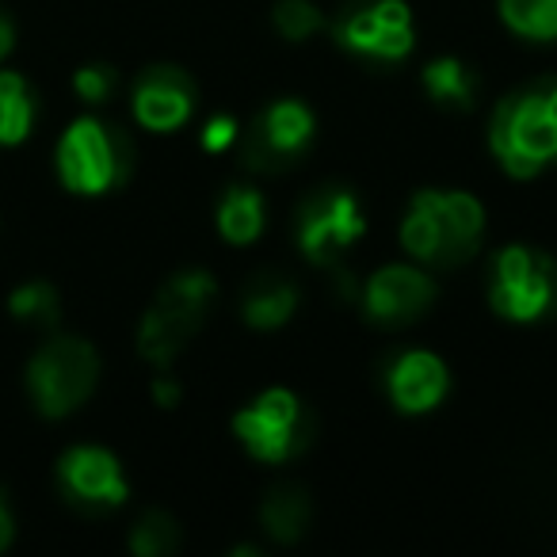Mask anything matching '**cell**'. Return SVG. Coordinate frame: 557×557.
Returning a JSON list of instances; mask_svg holds the SVG:
<instances>
[{"label":"cell","instance_id":"26","mask_svg":"<svg viewBox=\"0 0 557 557\" xmlns=\"http://www.w3.org/2000/svg\"><path fill=\"white\" fill-rule=\"evenodd\" d=\"M153 401L161 405V409H176L180 401H184V386L176 382V374H169V367H164L161 374L153 379Z\"/></svg>","mask_w":557,"mask_h":557},{"label":"cell","instance_id":"11","mask_svg":"<svg viewBox=\"0 0 557 557\" xmlns=\"http://www.w3.org/2000/svg\"><path fill=\"white\" fill-rule=\"evenodd\" d=\"M440 298V283L420 263H382L363 287H359V310L379 329H405L428 318Z\"/></svg>","mask_w":557,"mask_h":557},{"label":"cell","instance_id":"3","mask_svg":"<svg viewBox=\"0 0 557 557\" xmlns=\"http://www.w3.org/2000/svg\"><path fill=\"white\" fill-rule=\"evenodd\" d=\"M218 283L207 268H184L169 275L149 302L146 318L138 325V351L157 371L172 367L180 351L202 333L210 310H214Z\"/></svg>","mask_w":557,"mask_h":557},{"label":"cell","instance_id":"17","mask_svg":"<svg viewBox=\"0 0 557 557\" xmlns=\"http://www.w3.org/2000/svg\"><path fill=\"white\" fill-rule=\"evenodd\" d=\"M214 225L218 237L245 248L252 240H260L263 230H268V202H263V195L252 184H230L218 195Z\"/></svg>","mask_w":557,"mask_h":557},{"label":"cell","instance_id":"27","mask_svg":"<svg viewBox=\"0 0 557 557\" xmlns=\"http://www.w3.org/2000/svg\"><path fill=\"white\" fill-rule=\"evenodd\" d=\"M12 539H16V519H12L9 496L0 493V554L12 546Z\"/></svg>","mask_w":557,"mask_h":557},{"label":"cell","instance_id":"25","mask_svg":"<svg viewBox=\"0 0 557 557\" xmlns=\"http://www.w3.org/2000/svg\"><path fill=\"white\" fill-rule=\"evenodd\" d=\"M199 141L207 153H225V149L240 141V123L233 115H225V111H218V115H210L207 123H202Z\"/></svg>","mask_w":557,"mask_h":557},{"label":"cell","instance_id":"16","mask_svg":"<svg viewBox=\"0 0 557 557\" xmlns=\"http://www.w3.org/2000/svg\"><path fill=\"white\" fill-rule=\"evenodd\" d=\"M420 88L424 96L435 103L440 111H473L481 96V77L466 58L458 54H443V58H432L420 73Z\"/></svg>","mask_w":557,"mask_h":557},{"label":"cell","instance_id":"5","mask_svg":"<svg viewBox=\"0 0 557 557\" xmlns=\"http://www.w3.org/2000/svg\"><path fill=\"white\" fill-rule=\"evenodd\" d=\"M230 428L245 455L263 466L290 462L318 440V420L310 405L287 386H268L263 394H256L245 409L233 412Z\"/></svg>","mask_w":557,"mask_h":557},{"label":"cell","instance_id":"1","mask_svg":"<svg viewBox=\"0 0 557 557\" xmlns=\"http://www.w3.org/2000/svg\"><path fill=\"white\" fill-rule=\"evenodd\" d=\"M488 218L478 195L458 187H424L409 199L401 218V248L428 271H455L485 245Z\"/></svg>","mask_w":557,"mask_h":557},{"label":"cell","instance_id":"28","mask_svg":"<svg viewBox=\"0 0 557 557\" xmlns=\"http://www.w3.org/2000/svg\"><path fill=\"white\" fill-rule=\"evenodd\" d=\"M12 47H16V24H12L9 12L0 9V62L12 54Z\"/></svg>","mask_w":557,"mask_h":557},{"label":"cell","instance_id":"8","mask_svg":"<svg viewBox=\"0 0 557 557\" xmlns=\"http://www.w3.org/2000/svg\"><path fill=\"white\" fill-rule=\"evenodd\" d=\"M329 32L344 54L371 70H394L417 47V24L405 0H348Z\"/></svg>","mask_w":557,"mask_h":557},{"label":"cell","instance_id":"2","mask_svg":"<svg viewBox=\"0 0 557 557\" xmlns=\"http://www.w3.org/2000/svg\"><path fill=\"white\" fill-rule=\"evenodd\" d=\"M485 141L511 180L546 172L557 161V77H539L496 100Z\"/></svg>","mask_w":557,"mask_h":557},{"label":"cell","instance_id":"9","mask_svg":"<svg viewBox=\"0 0 557 557\" xmlns=\"http://www.w3.org/2000/svg\"><path fill=\"white\" fill-rule=\"evenodd\" d=\"M318 141V115L298 96H278L263 103L252 123L240 131V161L260 176H283L310 157Z\"/></svg>","mask_w":557,"mask_h":557},{"label":"cell","instance_id":"13","mask_svg":"<svg viewBox=\"0 0 557 557\" xmlns=\"http://www.w3.org/2000/svg\"><path fill=\"white\" fill-rule=\"evenodd\" d=\"M131 108L138 126L153 134H172L191 123L195 108H199V85L180 65H149L134 81Z\"/></svg>","mask_w":557,"mask_h":557},{"label":"cell","instance_id":"18","mask_svg":"<svg viewBox=\"0 0 557 557\" xmlns=\"http://www.w3.org/2000/svg\"><path fill=\"white\" fill-rule=\"evenodd\" d=\"M310 519H313V500L302 485H295V481L275 485L263 493L260 527L271 542H278V546H295V542L310 531Z\"/></svg>","mask_w":557,"mask_h":557},{"label":"cell","instance_id":"19","mask_svg":"<svg viewBox=\"0 0 557 557\" xmlns=\"http://www.w3.org/2000/svg\"><path fill=\"white\" fill-rule=\"evenodd\" d=\"M35 126V96L20 73L0 70V146H20Z\"/></svg>","mask_w":557,"mask_h":557},{"label":"cell","instance_id":"12","mask_svg":"<svg viewBox=\"0 0 557 557\" xmlns=\"http://www.w3.org/2000/svg\"><path fill=\"white\" fill-rule=\"evenodd\" d=\"M58 488L81 511H115L131 496L123 462L92 443L70 447L58 458Z\"/></svg>","mask_w":557,"mask_h":557},{"label":"cell","instance_id":"15","mask_svg":"<svg viewBox=\"0 0 557 557\" xmlns=\"http://www.w3.org/2000/svg\"><path fill=\"white\" fill-rule=\"evenodd\" d=\"M298 306H302V290H298L295 278H290L287 271L263 268L240 287L237 310L248 329H256V333H275V329H283L295 318Z\"/></svg>","mask_w":557,"mask_h":557},{"label":"cell","instance_id":"20","mask_svg":"<svg viewBox=\"0 0 557 557\" xmlns=\"http://www.w3.org/2000/svg\"><path fill=\"white\" fill-rule=\"evenodd\" d=\"M504 27L527 42H557V0H496Z\"/></svg>","mask_w":557,"mask_h":557},{"label":"cell","instance_id":"14","mask_svg":"<svg viewBox=\"0 0 557 557\" xmlns=\"http://www.w3.org/2000/svg\"><path fill=\"white\" fill-rule=\"evenodd\" d=\"M382 389H386L389 405L405 417H424V412L440 409L450 394V371L435 351L409 348L397 351L386 367H382Z\"/></svg>","mask_w":557,"mask_h":557},{"label":"cell","instance_id":"21","mask_svg":"<svg viewBox=\"0 0 557 557\" xmlns=\"http://www.w3.org/2000/svg\"><path fill=\"white\" fill-rule=\"evenodd\" d=\"M9 313L16 321H24V325L54 329L58 318H62V295H58L54 283H47V278H32V283L12 290Z\"/></svg>","mask_w":557,"mask_h":557},{"label":"cell","instance_id":"10","mask_svg":"<svg viewBox=\"0 0 557 557\" xmlns=\"http://www.w3.org/2000/svg\"><path fill=\"white\" fill-rule=\"evenodd\" d=\"M100 382V356L81 336H54L27 363V389L42 417L62 420L92 397Z\"/></svg>","mask_w":557,"mask_h":557},{"label":"cell","instance_id":"6","mask_svg":"<svg viewBox=\"0 0 557 557\" xmlns=\"http://www.w3.org/2000/svg\"><path fill=\"white\" fill-rule=\"evenodd\" d=\"M485 295L496 318L539 325L557 313V260L534 245H504L488 263Z\"/></svg>","mask_w":557,"mask_h":557},{"label":"cell","instance_id":"4","mask_svg":"<svg viewBox=\"0 0 557 557\" xmlns=\"http://www.w3.org/2000/svg\"><path fill=\"white\" fill-rule=\"evenodd\" d=\"M138 149L119 123L85 115L70 123L58 141V176L77 195H108L123 187L134 172Z\"/></svg>","mask_w":557,"mask_h":557},{"label":"cell","instance_id":"22","mask_svg":"<svg viewBox=\"0 0 557 557\" xmlns=\"http://www.w3.org/2000/svg\"><path fill=\"white\" fill-rule=\"evenodd\" d=\"M131 554L138 557H169L180 549V523L161 508H149L138 516V523L131 527V539H126Z\"/></svg>","mask_w":557,"mask_h":557},{"label":"cell","instance_id":"24","mask_svg":"<svg viewBox=\"0 0 557 557\" xmlns=\"http://www.w3.org/2000/svg\"><path fill=\"white\" fill-rule=\"evenodd\" d=\"M119 88V70L108 62H88L73 73V92L85 103H108Z\"/></svg>","mask_w":557,"mask_h":557},{"label":"cell","instance_id":"23","mask_svg":"<svg viewBox=\"0 0 557 557\" xmlns=\"http://www.w3.org/2000/svg\"><path fill=\"white\" fill-rule=\"evenodd\" d=\"M271 27L278 32V39L287 42H310L313 35L325 27V16L313 0H275L271 9Z\"/></svg>","mask_w":557,"mask_h":557},{"label":"cell","instance_id":"7","mask_svg":"<svg viewBox=\"0 0 557 557\" xmlns=\"http://www.w3.org/2000/svg\"><path fill=\"white\" fill-rule=\"evenodd\" d=\"M295 233L298 252L318 268H341V260L363 240L367 210L363 199L348 184H321L306 191L295 207Z\"/></svg>","mask_w":557,"mask_h":557}]
</instances>
